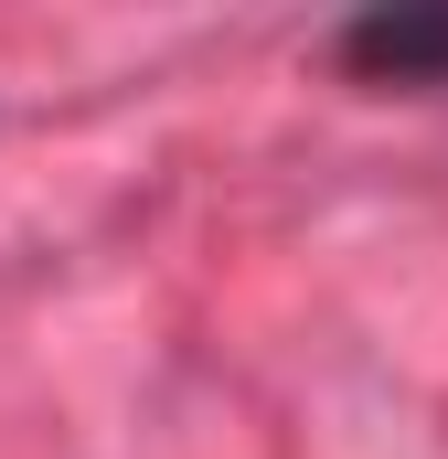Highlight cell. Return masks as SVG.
<instances>
[{
  "label": "cell",
  "instance_id": "1",
  "mask_svg": "<svg viewBox=\"0 0 448 459\" xmlns=\"http://www.w3.org/2000/svg\"><path fill=\"white\" fill-rule=\"evenodd\" d=\"M341 65L395 75V86H438V75H448V0H406V11L341 22Z\"/></svg>",
  "mask_w": 448,
  "mask_h": 459
}]
</instances>
